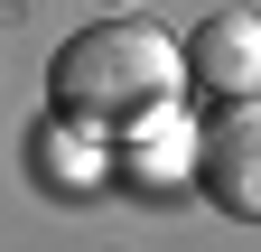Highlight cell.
<instances>
[{
	"label": "cell",
	"mask_w": 261,
	"mask_h": 252,
	"mask_svg": "<svg viewBox=\"0 0 261 252\" xmlns=\"http://www.w3.org/2000/svg\"><path fill=\"white\" fill-rule=\"evenodd\" d=\"M47 75H56V112L121 131V121H140V112L187 93V47L159 19H93V28H75L56 47Z\"/></svg>",
	"instance_id": "6da1fadb"
},
{
	"label": "cell",
	"mask_w": 261,
	"mask_h": 252,
	"mask_svg": "<svg viewBox=\"0 0 261 252\" xmlns=\"http://www.w3.org/2000/svg\"><path fill=\"white\" fill-rule=\"evenodd\" d=\"M196 187L215 215L261 224V93H224L215 121L196 131Z\"/></svg>",
	"instance_id": "7a4b0ae2"
},
{
	"label": "cell",
	"mask_w": 261,
	"mask_h": 252,
	"mask_svg": "<svg viewBox=\"0 0 261 252\" xmlns=\"http://www.w3.org/2000/svg\"><path fill=\"white\" fill-rule=\"evenodd\" d=\"M187 75L215 93H261V10H215L205 28L187 38Z\"/></svg>",
	"instance_id": "3957f363"
},
{
	"label": "cell",
	"mask_w": 261,
	"mask_h": 252,
	"mask_svg": "<svg viewBox=\"0 0 261 252\" xmlns=\"http://www.w3.org/2000/svg\"><path fill=\"white\" fill-rule=\"evenodd\" d=\"M121 178L130 187H177V178H196V121H177V103H159V112H140V121H121Z\"/></svg>",
	"instance_id": "277c9868"
}]
</instances>
